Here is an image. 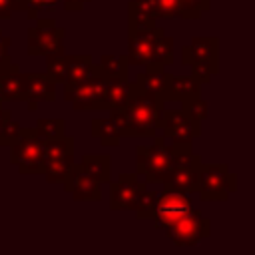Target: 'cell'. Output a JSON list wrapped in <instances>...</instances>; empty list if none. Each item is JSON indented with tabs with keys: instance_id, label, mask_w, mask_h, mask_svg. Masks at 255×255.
I'll return each mask as SVG.
<instances>
[{
	"instance_id": "6da1fadb",
	"label": "cell",
	"mask_w": 255,
	"mask_h": 255,
	"mask_svg": "<svg viewBox=\"0 0 255 255\" xmlns=\"http://www.w3.org/2000/svg\"><path fill=\"white\" fill-rule=\"evenodd\" d=\"M163 108L165 102L161 100V96L147 92L135 84L133 96L128 100V104L112 110L110 118H114V122L118 124L122 137H153L159 129Z\"/></svg>"
},
{
	"instance_id": "7a4b0ae2",
	"label": "cell",
	"mask_w": 255,
	"mask_h": 255,
	"mask_svg": "<svg viewBox=\"0 0 255 255\" xmlns=\"http://www.w3.org/2000/svg\"><path fill=\"white\" fill-rule=\"evenodd\" d=\"M175 147L155 133L151 145L135 147V173L143 175L145 183H161L175 163Z\"/></svg>"
},
{
	"instance_id": "3957f363",
	"label": "cell",
	"mask_w": 255,
	"mask_h": 255,
	"mask_svg": "<svg viewBox=\"0 0 255 255\" xmlns=\"http://www.w3.org/2000/svg\"><path fill=\"white\" fill-rule=\"evenodd\" d=\"M106 82H108V76L94 64V68L88 76H84L82 80L64 84V100L70 102L76 112L100 110Z\"/></svg>"
},
{
	"instance_id": "277c9868",
	"label": "cell",
	"mask_w": 255,
	"mask_h": 255,
	"mask_svg": "<svg viewBox=\"0 0 255 255\" xmlns=\"http://www.w3.org/2000/svg\"><path fill=\"white\" fill-rule=\"evenodd\" d=\"M159 128L161 135L175 147V151L193 149V139L201 135V122L191 120L181 108H163Z\"/></svg>"
},
{
	"instance_id": "5b68a950",
	"label": "cell",
	"mask_w": 255,
	"mask_h": 255,
	"mask_svg": "<svg viewBox=\"0 0 255 255\" xmlns=\"http://www.w3.org/2000/svg\"><path fill=\"white\" fill-rule=\"evenodd\" d=\"M74 137L62 135L50 141H44L42 151V173L48 183H64L74 167Z\"/></svg>"
},
{
	"instance_id": "8992f818",
	"label": "cell",
	"mask_w": 255,
	"mask_h": 255,
	"mask_svg": "<svg viewBox=\"0 0 255 255\" xmlns=\"http://www.w3.org/2000/svg\"><path fill=\"white\" fill-rule=\"evenodd\" d=\"M233 191H237V175L227 163H201L197 187L201 201H227Z\"/></svg>"
},
{
	"instance_id": "52a82bcc",
	"label": "cell",
	"mask_w": 255,
	"mask_h": 255,
	"mask_svg": "<svg viewBox=\"0 0 255 255\" xmlns=\"http://www.w3.org/2000/svg\"><path fill=\"white\" fill-rule=\"evenodd\" d=\"M8 147H10V163L16 165L22 175L42 173L44 141L38 137L34 128H22L18 137Z\"/></svg>"
},
{
	"instance_id": "ba28073f",
	"label": "cell",
	"mask_w": 255,
	"mask_h": 255,
	"mask_svg": "<svg viewBox=\"0 0 255 255\" xmlns=\"http://www.w3.org/2000/svg\"><path fill=\"white\" fill-rule=\"evenodd\" d=\"M173 245L177 247H195L203 239L211 235V221L199 209L191 207L183 215H179L171 225L163 229Z\"/></svg>"
},
{
	"instance_id": "9c48e42d",
	"label": "cell",
	"mask_w": 255,
	"mask_h": 255,
	"mask_svg": "<svg viewBox=\"0 0 255 255\" xmlns=\"http://www.w3.org/2000/svg\"><path fill=\"white\" fill-rule=\"evenodd\" d=\"M201 155L189 151H177L175 163L167 177L161 181L163 191H181V193H195L199 187V171H201Z\"/></svg>"
},
{
	"instance_id": "30bf717a",
	"label": "cell",
	"mask_w": 255,
	"mask_h": 255,
	"mask_svg": "<svg viewBox=\"0 0 255 255\" xmlns=\"http://www.w3.org/2000/svg\"><path fill=\"white\" fill-rule=\"evenodd\" d=\"M66 28L56 24V18H36V26L28 30V54L30 56H56L64 54Z\"/></svg>"
},
{
	"instance_id": "8fae6325",
	"label": "cell",
	"mask_w": 255,
	"mask_h": 255,
	"mask_svg": "<svg viewBox=\"0 0 255 255\" xmlns=\"http://www.w3.org/2000/svg\"><path fill=\"white\" fill-rule=\"evenodd\" d=\"M94 68V58L90 54H56L46 56V72L56 84L76 82L88 76Z\"/></svg>"
},
{
	"instance_id": "7c38bea8",
	"label": "cell",
	"mask_w": 255,
	"mask_h": 255,
	"mask_svg": "<svg viewBox=\"0 0 255 255\" xmlns=\"http://www.w3.org/2000/svg\"><path fill=\"white\" fill-rule=\"evenodd\" d=\"M193 207L191 195L181 193V191H161L155 195L153 201V211H151V221L155 229H165L171 225L179 215L189 211Z\"/></svg>"
},
{
	"instance_id": "4fadbf2b",
	"label": "cell",
	"mask_w": 255,
	"mask_h": 255,
	"mask_svg": "<svg viewBox=\"0 0 255 255\" xmlns=\"http://www.w3.org/2000/svg\"><path fill=\"white\" fill-rule=\"evenodd\" d=\"M110 209L112 211H133V205L147 183L137 177V173H120L116 181L110 179Z\"/></svg>"
},
{
	"instance_id": "5bb4252c",
	"label": "cell",
	"mask_w": 255,
	"mask_h": 255,
	"mask_svg": "<svg viewBox=\"0 0 255 255\" xmlns=\"http://www.w3.org/2000/svg\"><path fill=\"white\" fill-rule=\"evenodd\" d=\"M22 102L30 112L38 108V102H56V82L48 72H20Z\"/></svg>"
},
{
	"instance_id": "9a60e30c",
	"label": "cell",
	"mask_w": 255,
	"mask_h": 255,
	"mask_svg": "<svg viewBox=\"0 0 255 255\" xmlns=\"http://www.w3.org/2000/svg\"><path fill=\"white\" fill-rule=\"evenodd\" d=\"M64 189L72 195L74 201H100L102 199V183L84 171L80 163H74L70 175L64 181Z\"/></svg>"
},
{
	"instance_id": "2e32d148",
	"label": "cell",
	"mask_w": 255,
	"mask_h": 255,
	"mask_svg": "<svg viewBox=\"0 0 255 255\" xmlns=\"http://www.w3.org/2000/svg\"><path fill=\"white\" fill-rule=\"evenodd\" d=\"M163 34H165V30L159 28L157 24L145 32L128 34V54H126L128 64L129 66H145L151 60V52H153L157 38Z\"/></svg>"
},
{
	"instance_id": "e0dca14e",
	"label": "cell",
	"mask_w": 255,
	"mask_h": 255,
	"mask_svg": "<svg viewBox=\"0 0 255 255\" xmlns=\"http://www.w3.org/2000/svg\"><path fill=\"white\" fill-rule=\"evenodd\" d=\"M201 96V84L193 76H173L163 74V88H161V100L163 102H185L191 98Z\"/></svg>"
},
{
	"instance_id": "ac0fdd59",
	"label": "cell",
	"mask_w": 255,
	"mask_h": 255,
	"mask_svg": "<svg viewBox=\"0 0 255 255\" xmlns=\"http://www.w3.org/2000/svg\"><path fill=\"white\" fill-rule=\"evenodd\" d=\"M219 56V38L217 36H195L187 46L181 48V64L191 66L197 62L217 60Z\"/></svg>"
},
{
	"instance_id": "d6986e66",
	"label": "cell",
	"mask_w": 255,
	"mask_h": 255,
	"mask_svg": "<svg viewBox=\"0 0 255 255\" xmlns=\"http://www.w3.org/2000/svg\"><path fill=\"white\" fill-rule=\"evenodd\" d=\"M133 88H135V84L129 82V78H108L100 110L112 112V110L126 106L128 100L133 96Z\"/></svg>"
},
{
	"instance_id": "ffe728a7",
	"label": "cell",
	"mask_w": 255,
	"mask_h": 255,
	"mask_svg": "<svg viewBox=\"0 0 255 255\" xmlns=\"http://www.w3.org/2000/svg\"><path fill=\"white\" fill-rule=\"evenodd\" d=\"M0 100L2 102H22V84H20V66L10 64L0 70Z\"/></svg>"
},
{
	"instance_id": "44dd1931",
	"label": "cell",
	"mask_w": 255,
	"mask_h": 255,
	"mask_svg": "<svg viewBox=\"0 0 255 255\" xmlns=\"http://www.w3.org/2000/svg\"><path fill=\"white\" fill-rule=\"evenodd\" d=\"M90 133L100 141L104 147H118L122 141V133L114 118H94Z\"/></svg>"
},
{
	"instance_id": "7402d4cb",
	"label": "cell",
	"mask_w": 255,
	"mask_h": 255,
	"mask_svg": "<svg viewBox=\"0 0 255 255\" xmlns=\"http://www.w3.org/2000/svg\"><path fill=\"white\" fill-rule=\"evenodd\" d=\"M110 155L108 153H84L80 157V167L94 175L100 183H110L112 171H110Z\"/></svg>"
},
{
	"instance_id": "603a6c76",
	"label": "cell",
	"mask_w": 255,
	"mask_h": 255,
	"mask_svg": "<svg viewBox=\"0 0 255 255\" xmlns=\"http://www.w3.org/2000/svg\"><path fill=\"white\" fill-rule=\"evenodd\" d=\"M96 66L108 78H129V64L126 54H104Z\"/></svg>"
},
{
	"instance_id": "cb8c5ba5",
	"label": "cell",
	"mask_w": 255,
	"mask_h": 255,
	"mask_svg": "<svg viewBox=\"0 0 255 255\" xmlns=\"http://www.w3.org/2000/svg\"><path fill=\"white\" fill-rule=\"evenodd\" d=\"M34 129L42 141H50V139L62 137L66 133V122L62 118H40L36 122Z\"/></svg>"
},
{
	"instance_id": "d4e9b609",
	"label": "cell",
	"mask_w": 255,
	"mask_h": 255,
	"mask_svg": "<svg viewBox=\"0 0 255 255\" xmlns=\"http://www.w3.org/2000/svg\"><path fill=\"white\" fill-rule=\"evenodd\" d=\"M20 129H22V126L12 120L10 110H4L2 104H0V147L2 145H10L18 137Z\"/></svg>"
},
{
	"instance_id": "484cf974",
	"label": "cell",
	"mask_w": 255,
	"mask_h": 255,
	"mask_svg": "<svg viewBox=\"0 0 255 255\" xmlns=\"http://www.w3.org/2000/svg\"><path fill=\"white\" fill-rule=\"evenodd\" d=\"M173 38L171 36H159L155 46H153V52H151V60L149 62H155V64H161V66H169L173 64Z\"/></svg>"
},
{
	"instance_id": "4316f807",
	"label": "cell",
	"mask_w": 255,
	"mask_h": 255,
	"mask_svg": "<svg viewBox=\"0 0 255 255\" xmlns=\"http://www.w3.org/2000/svg\"><path fill=\"white\" fill-rule=\"evenodd\" d=\"M163 74H165V70H163V72H141V74L135 76L133 82H135L139 88H143V90H147V92H153V94L161 96Z\"/></svg>"
},
{
	"instance_id": "83f0119b",
	"label": "cell",
	"mask_w": 255,
	"mask_h": 255,
	"mask_svg": "<svg viewBox=\"0 0 255 255\" xmlns=\"http://www.w3.org/2000/svg\"><path fill=\"white\" fill-rule=\"evenodd\" d=\"M181 2V20H199L203 12L211 8V0H179Z\"/></svg>"
},
{
	"instance_id": "f1b7e54d",
	"label": "cell",
	"mask_w": 255,
	"mask_h": 255,
	"mask_svg": "<svg viewBox=\"0 0 255 255\" xmlns=\"http://www.w3.org/2000/svg\"><path fill=\"white\" fill-rule=\"evenodd\" d=\"M62 0H22V12L28 14L30 20H36L40 12H54Z\"/></svg>"
},
{
	"instance_id": "f546056e",
	"label": "cell",
	"mask_w": 255,
	"mask_h": 255,
	"mask_svg": "<svg viewBox=\"0 0 255 255\" xmlns=\"http://www.w3.org/2000/svg\"><path fill=\"white\" fill-rule=\"evenodd\" d=\"M191 76L203 86V84H209L213 76H217L219 72V66H217V60H209V62H197V64H191Z\"/></svg>"
},
{
	"instance_id": "4dcf8cb0",
	"label": "cell",
	"mask_w": 255,
	"mask_h": 255,
	"mask_svg": "<svg viewBox=\"0 0 255 255\" xmlns=\"http://www.w3.org/2000/svg\"><path fill=\"white\" fill-rule=\"evenodd\" d=\"M181 110H183L191 120H195V122H203V120L207 118V104H205V100H203L201 96L181 102Z\"/></svg>"
},
{
	"instance_id": "1f68e13d",
	"label": "cell",
	"mask_w": 255,
	"mask_h": 255,
	"mask_svg": "<svg viewBox=\"0 0 255 255\" xmlns=\"http://www.w3.org/2000/svg\"><path fill=\"white\" fill-rule=\"evenodd\" d=\"M155 191H147L143 189L133 205V211H135V217L137 219H149L151 217V211H153V201H155Z\"/></svg>"
},
{
	"instance_id": "d6a6232c",
	"label": "cell",
	"mask_w": 255,
	"mask_h": 255,
	"mask_svg": "<svg viewBox=\"0 0 255 255\" xmlns=\"http://www.w3.org/2000/svg\"><path fill=\"white\" fill-rule=\"evenodd\" d=\"M155 18H179L181 16V2L179 0H155Z\"/></svg>"
},
{
	"instance_id": "836d02e7",
	"label": "cell",
	"mask_w": 255,
	"mask_h": 255,
	"mask_svg": "<svg viewBox=\"0 0 255 255\" xmlns=\"http://www.w3.org/2000/svg\"><path fill=\"white\" fill-rule=\"evenodd\" d=\"M155 18L149 16H139V14H131L128 12V34H137V32H145L149 28L155 26Z\"/></svg>"
},
{
	"instance_id": "e575fe53",
	"label": "cell",
	"mask_w": 255,
	"mask_h": 255,
	"mask_svg": "<svg viewBox=\"0 0 255 255\" xmlns=\"http://www.w3.org/2000/svg\"><path fill=\"white\" fill-rule=\"evenodd\" d=\"M155 8H157L155 0H131L128 4V12L139 14V16H149V18H155Z\"/></svg>"
},
{
	"instance_id": "d590c367",
	"label": "cell",
	"mask_w": 255,
	"mask_h": 255,
	"mask_svg": "<svg viewBox=\"0 0 255 255\" xmlns=\"http://www.w3.org/2000/svg\"><path fill=\"white\" fill-rule=\"evenodd\" d=\"M14 12H22V0H0V20H10Z\"/></svg>"
},
{
	"instance_id": "8d00e7d4",
	"label": "cell",
	"mask_w": 255,
	"mask_h": 255,
	"mask_svg": "<svg viewBox=\"0 0 255 255\" xmlns=\"http://www.w3.org/2000/svg\"><path fill=\"white\" fill-rule=\"evenodd\" d=\"M62 2H64V10H68V12H82L84 6L90 0H62Z\"/></svg>"
},
{
	"instance_id": "74e56055",
	"label": "cell",
	"mask_w": 255,
	"mask_h": 255,
	"mask_svg": "<svg viewBox=\"0 0 255 255\" xmlns=\"http://www.w3.org/2000/svg\"><path fill=\"white\" fill-rule=\"evenodd\" d=\"M0 34H2V30H0Z\"/></svg>"
},
{
	"instance_id": "f35d334b",
	"label": "cell",
	"mask_w": 255,
	"mask_h": 255,
	"mask_svg": "<svg viewBox=\"0 0 255 255\" xmlns=\"http://www.w3.org/2000/svg\"><path fill=\"white\" fill-rule=\"evenodd\" d=\"M0 104H2V100H0Z\"/></svg>"
}]
</instances>
